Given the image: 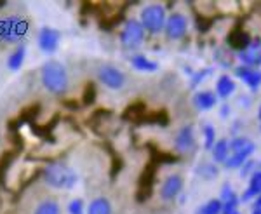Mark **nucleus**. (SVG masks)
Here are the masks:
<instances>
[{"label": "nucleus", "instance_id": "1", "mask_svg": "<svg viewBox=\"0 0 261 214\" xmlns=\"http://www.w3.org/2000/svg\"><path fill=\"white\" fill-rule=\"evenodd\" d=\"M40 82L50 94L63 96L70 87V73L61 61L47 60L40 66Z\"/></svg>", "mask_w": 261, "mask_h": 214}, {"label": "nucleus", "instance_id": "2", "mask_svg": "<svg viewBox=\"0 0 261 214\" xmlns=\"http://www.w3.org/2000/svg\"><path fill=\"white\" fill-rule=\"evenodd\" d=\"M44 181L54 190H71L77 184L79 176L70 166L63 162H50L44 167Z\"/></svg>", "mask_w": 261, "mask_h": 214}, {"label": "nucleus", "instance_id": "3", "mask_svg": "<svg viewBox=\"0 0 261 214\" xmlns=\"http://www.w3.org/2000/svg\"><path fill=\"white\" fill-rule=\"evenodd\" d=\"M28 30H30V23L23 16L9 14L0 18V42L21 44L28 35Z\"/></svg>", "mask_w": 261, "mask_h": 214}, {"label": "nucleus", "instance_id": "4", "mask_svg": "<svg viewBox=\"0 0 261 214\" xmlns=\"http://www.w3.org/2000/svg\"><path fill=\"white\" fill-rule=\"evenodd\" d=\"M98 81L103 87L110 91H120L124 89L125 82H127V77L120 68L113 65H101L98 68Z\"/></svg>", "mask_w": 261, "mask_h": 214}, {"label": "nucleus", "instance_id": "5", "mask_svg": "<svg viewBox=\"0 0 261 214\" xmlns=\"http://www.w3.org/2000/svg\"><path fill=\"white\" fill-rule=\"evenodd\" d=\"M141 26L145 30H148L151 33L161 32L166 24V9L159 4H151V6H146L145 9L141 11Z\"/></svg>", "mask_w": 261, "mask_h": 214}, {"label": "nucleus", "instance_id": "6", "mask_svg": "<svg viewBox=\"0 0 261 214\" xmlns=\"http://www.w3.org/2000/svg\"><path fill=\"white\" fill-rule=\"evenodd\" d=\"M143 37H145V28L141 26V23L140 21L130 19L125 23V26L122 28L120 42L125 49H134L143 42Z\"/></svg>", "mask_w": 261, "mask_h": 214}, {"label": "nucleus", "instance_id": "7", "mask_svg": "<svg viewBox=\"0 0 261 214\" xmlns=\"http://www.w3.org/2000/svg\"><path fill=\"white\" fill-rule=\"evenodd\" d=\"M60 42H61V32L56 30V28L44 26L39 32V47L45 54L56 52L58 47H60Z\"/></svg>", "mask_w": 261, "mask_h": 214}, {"label": "nucleus", "instance_id": "8", "mask_svg": "<svg viewBox=\"0 0 261 214\" xmlns=\"http://www.w3.org/2000/svg\"><path fill=\"white\" fill-rule=\"evenodd\" d=\"M166 32L167 37L172 40H178L187 33V18L179 12H174L169 19L166 21Z\"/></svg>", "mask_w": 261, "mask_h": 214}, {"label": "nucleus", "instance_id": "9", "mask_svg": "<svg viewBox=\"0 0 261 214\" xmlns=\"http://www.w3.org/2000/svg\"><path fill=\"white\" fill-rule=\"evenodd\" d=\"M174 146H176V150L181 153H188L195 148V138H193V129L190 127V125L183 127L178 132L176 141H174Z\"/></svg>", "mask_w": 261, "mask_h": 214}, {"label": "nucleus", "instance_id": "10", "mask_svg": "<svg viewBox=\"0 0 261 214\" xmlns=\"http://www.w3.org/2000/svg\"><path fill=\"white\" fill-rule=\"evenodd\" d=\"M241 60L247 66H259L261 65V40H252L249 45L241 52Z\"/></svg>", "mask_w": 261, "mask_h": 214}, {"label": "nucleus", "instance_id": "11", "mask_svg": "<svg viewBox=\"0 0 261 214\" xmlns=\"http://www.w3.org/2000/svg\"><path fill=\"white\" fill-rule=\"evenodd\" d=\"M181 188H183V179H181L179 176L172 174V176H169V178H167L166 181L162 183L161 197H162L164 200H171V199H174V197L179 194Z\"/></svg>", "mask_w": 261, "mask_h": 214}, {"label": "nucleus", "instance_id": "12", "mask_svg": "<svg viewBox=\"0 0 261 214\" xmlns=\"http://www.w3.org/2000/svg\"><path fill=\"white\" fill-rule=\"evenodd\" d=\"M235 73H237V77L242 78L251 89H258L259 87V84H261V71L259 70L249 68V66H241V68H237Z\"/></svg>", "mask_w": 261, "mask_h": 214}, {"label": "nucleus", "instance_id": "13", "mask_svg": "<svg viewBox=\"0 0 261 214\" xmlns=\"http://www.w3.org/2000/svg\"><path fill=\"white\" fill-rule=\"evenodd\" d=\"M228 44L233 49H239V51L242 52L244 49L251 44V37L247 35L244 30H241V28H235V30H231L230 35H228Z\"/></svg>", "mask_w": 261, "mask_h": 214}, {"label": "nucleus", "instance_id": "14", "mask_svg": "<svg viewBox=\"0 0 261 214\" xmlns=\"http://www.w3.org/2000/svg\"><path fill=\"white\" fill-rule=\"evenodd\" d=\"M113 207L110 200L105 197H96L94 200H91L89 205L86 207V214H112Z\"/></svg>", "mask_w": 261, "mask_h": 214}, {"label": "nucleus", "instance_id": "15", "mask_svg": "<svg viewBox=\"0 0 261 214\" xmlns=\"http://www.w3.org/2000/svg\"><path fill=\"white\" fill-rule=\"evenodd\" d=\"M153 179H155V169L151 166H148L143 173L140 179V197L143 199H148L151 194V188H153Z\"/></svg>", "mask_w": 261, "mask_h": 214}, {"label": "nucleus", "instance_id": "16", "mask_svg": "<svg viewBox=\"0 0 261 214\" xmlns=\"http://www.w3.org/2000/svg\"><path fill=\"white\" fill-rule=\"evenodd\" d=\"M61 205L54 199H44L33 209V214H63Z\"/></svg>", "mask_w": 261, "mask_h": 214}, {"label": "nucleus", "instance_id": "17", "mask_svg": "<svg viewBox=\"0 0 261 214\" xmlns=\"http://www.w3.org/2000/svg\"><path fill=\"white\" fill-rule=\"evenodd\" d=\"M24 58H27V49H24V45H18V47L12 51L9 60H7V66H9V70L18 71L21 66H23Z\"/></svg>", "mask_w": 261, "mask_h": 214}, {"label": "nucleus", "instance_id": "18", "mask_svg": "<svg viewBox=\"0 0 261 214\" xmlns=\"http://www.w3.org/2000/svg\"><path fill=\"white\" fill-rule=\"evenodd\" d=\"M216 91H218V94H220L221 98H228V96L233 94V91H235V82L231 81L228 75H223V77H220V81H218V84H216Z\"/></svg>", "mask_w": 261, "mask_h": 214}, {"label": "nucleus", "instance_id": "19", "mask_svg": "<svg viewBox=\"0 0 261 214\" xmlns=\"http://www.w3.org/2000/svg\"><path fill=\"white\" fill-rule=\"evenodd\" d=\"M130 65L134 66L136 70H140V71H155L159 68V65L157 63H153V61H150L148 58H145V56H133V60H130Z\"/></svg>", "mask_w": 261, "mask_h": 214}, {"label": "nucleus", "instance_id": "20", "mask_svg": "<svg viewBox=\"0 0 261 214\" xmlns=\"http://www.w3.org/2000/svg\"><path fill=\"white\" fill-rule=\"evenodd\" d=\"M195 104L200 110H209V108H213L214 104H216V96L209 91L199 92V94L195 96Z\"/></svg>", "mask_w": 261, "mask_h": 214}, {"label": "nucleus", "instance_id": "21", "mask_svg": "<svg viewBox=\"0 0 261 214\" xmlns=\"http://www.w3.org/2000/svg\"><path fill=\"white\" fill-rule=\"evenodd\" d=\"M228 150H230V145L226 143V140H221L218 141L216 145L213 146V157L216 162H225L228 158Z\"/></svg>", "mask_w": 261, "mask_h": 214}, {"label": "nucleus", "instance_id": "22", "mask_svg": "<svg viewBox=\"0 0 261 214\" xmlns=\"http://www.w3.org/2000/svg\"><path fill=\"white\" fill-rule=\"evenodd\" d=\"M254 195H261V171H259V173L252 174L251 184H249V188H247L246 194H244L242 199L244 200H249L251 197H254Z\"/></svg>", "mask_w": 261, "mask_h": 214}, {"label": "nucleus", "instance_id": "23", "mask_svg": "<svg viewBox=\"0 0 261 214\" xmlns=\"http://www.w3.org/2000/svg\"><path fill=\"white\" fill-rule=\"evenodd\" d=\"M127 117L130 120H134V122H140V120H145V117H146V113H145V106H143L141 103H138V104H134V106H130L127 108Z\"/></svg>", "mask_w": 261, "mask_h": 214}, {"label": "nucleus", "instance_id": "24", "mask_svg": "<svg viewBox=\"0 0 261 214\" xmlns=\"http://www.w3.org/2000/svg\"><path fill=\"white\" fill-rule=\"evenodd\" d=\"M249 155L251 153H247V152H244V153H233L231 157H228L225 160L226 167H239V166H242V164L247 160V157H249Z\"/></svg>", "mask_w": 261, "mask_h": 214}, {"label": "nucleus", "instance_id": "25", "mask_svg": "<svg viewBox=\"0 0 261 214\" xmlns=\"http://www.w3.org/2000/svg\"><path fill=\"white\" fill-rule=\"evenodd\" d=\"M220 212H221L220 200H209V202L200 209L199 214H220Z\"/></svg>", "mask_w": 261, "mask_h": 214}, {"label": "nucleus", "instance_id": "26", "mask_svg": "<svg viewBox=\"0 0 261 214\" xmlns=\"http://www.w3.org/2000/svg\"><path fill=\"white\" fill-rule=\"evenodd\" d=\"M86 207H84V202L81 199H73L68 205V212L70 214H84Z\"/></svg>", "mask_w": 261, "mask_h": 214}, {"label": "nucleus", "instance_id": "27", "mask_svg": "<svg viewBox=\"0 0 261 214\" xmlns=\"http://www.w3.org/2000/svg\"><path fill=\"white\" fill-rule=\"evenodd\" d=\"M204 136H205V146H207V148H213V146H214V138H216V134H214V129L211 127V125H205Z\"/></svg>", "mask_w": 261, "mask_h": 214}, {"label": "nucleus", "instance_id": "28", "mask_svg": "<svg viewBox=\"0 0 261 214\" xmlns=\"http://www.w3.org/2000/svg\"><path fill=\"white\" fill-rule=\"evenodd\" d=\"M252 214H261V209H258V211H256V212H252Z\"/></svg>", "mask_w": 261, "mask_h": 214}, {"label": "nucleus", "instance_id": "29", "mask_svg": "<svg viewBox=\"0 0 261 214\" xmlns=\"http://www.w3.org/2000/svg\"><path fill=\"white\" fill-rule=\"evenodd\" d=\"M259 119H261V108H259Z\"/></svg>", "mask_w": 261, "mask_h": 214}]
</instances>
